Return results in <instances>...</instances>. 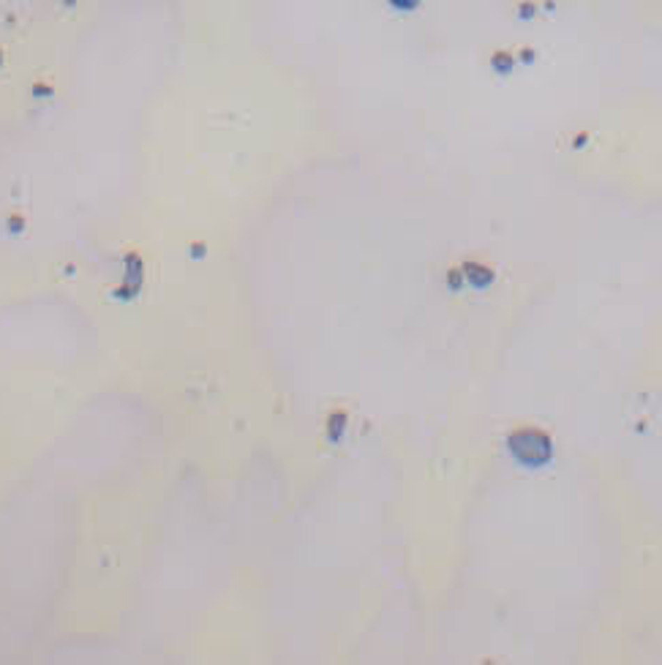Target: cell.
<instances>
[{"mask_svg": "<svg viewBox=\"0 0 662 665\" xmlns=\"http://www.w3.org/2000/svg\"><path fill=\"white\" fill-rule=\"evenodd\" d=\"M466 270H469V273H472V276H474L472 281H474V284H477V286L491 284V279H494V273H491V270H485V267H477V265H469Z\"/></svg>", "mask_w": 662, "mask_h": 665, "instance_id": "2", "label": "cell"}, {"mask_svg": "<svg viewBox=\"0 0 662 665\" xmlns=\"http://www.w3.org/2000/svg\"><path fill=\"white\" fill-rule=\"evenodd\" d=\"M507 444H510L512 455L521 464H526V467H542L551 458V439L542 431H529V428L526 431H515L507 439Z\"/></svg>", "mask_w": 662, "mask_h": 665, "instance_id": "1", "label": "cell"}]
</instances>
